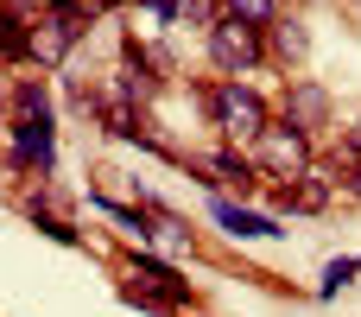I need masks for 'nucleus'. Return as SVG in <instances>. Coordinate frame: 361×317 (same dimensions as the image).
I'll return each mask as SVG.
<instances>
[{"mask_svg": "<svg viewBox=\"0 0 361 317\" xmlns=\"http://www.w3.org/2000/svg\"><path fill=\"white\" fill-rule=\"evenodd\" d=\"M209 216L235 235V241H267V235H279V222L273 216H260V210H241V203H228V197H209Z\"/></svg>", "mask_w": 361, "mask_h": 317, "instance_id": "obj_9", "label": "nucleus"}, {"mask_svg": "<svg viewBox=\"0 0 361 317\" xmlns=\"http://www.w3.org/2000/svg\"><path fill=\"white\" fill-rule=\"evenodd\" d=\"M254 165H260V178H286V184H298L317 159H311V133L305 127H292V121H273L260 140H254Z\"/></svg>", "mask_w": 361, "mask_h": 317, "instance_id": "obj_4", "label": "nucleus"}, {"mask_svg": "<svg viewBox=\"0 0 361 317\" xmlns=\"http://www.w3.org/2000/svg\"><path fill=\"white\" fill-rule=\"evenodd\" d=\"M89 25H95V6L89 0H38V13H32V64L38 70H57Z\"/></svg>", "mask_w": 361, "mask_h": 317, "instance_id": "obj_1", "label": "nucleus"}, {"mask_svg": "<svg viewBox=\"0 0 361 317\" xmlns=\"http://www.w3.org/2000/svg\"><path fill=\"white\" fill-rule=\"evenodd\" d=\"M25 216H32V229H38V235H51V241H63V248H82V229H76V222H63L57 210H38V203H25Z\"/></svg>", "mask_w": 361, "mask_h": 317, "instance_id": "obj_14", "label": "nucleus"}, {"mask_svg": "<svg viewBox=\"0 0 361 317\" xmlns=\"http://www.w3.org/2000/svg\"><path fill=\"white\" fill-rule=\"evenodd\" d=\"M349 191H355V197H361V172H355V178H349Z\"/></svg>", "mask_w": 361, "mask_h": 317, "instance_id": "obj_19", "label": "nucleus"}, {"mask_svg": "<svg viewBox=\"0 0 361 317\" xmlns=\"http://www.w3.org/2000/svg\"><path fill=\"white\" fill-rule=\"evenodd\" d=\"M330 197H336V178L324 172V165H311L298 184H279L273 191V210H292V216H311V210H330Z\"/></svg>", "mask_w": 361, "mask_h": 317, "instance_id": "obj_8", "label": "nucleus"}, {"mask_svg": "<svg viewBox=\"0 0 361 317\" xmlns=\"http://www.w3.org/2000/svg\"><path fill=\"white\" fill-rule=\"evenodd\" d=\"M121 299L140 305V311L171 317V311H190V280H184L171 261H152V254L140 248V254H127V286H121Z\"/></svg>", "mask_w": 361, "mask_h": 317, "instance_id": "obj_2", "label": "nucleus"}, {"mask_svg": "<svg viewBox=\"0 0 361 317\" xmlns=\"http://www.w3.org/2000/svg\"><path fill=\"white\" fill-rule=\"evenodd\" d=\"M13 121H51V95H44L38 76H25V83L13 89Z\"/></svg>", "mask_w": 361, "mask_h": 317, "instance_id": "obj_13", "label": "nucleus"}, {"mask_svg": "<svg viewBox=\"0 0 361 317\" xmlns=\"http://www.w3.org/2000/svg\"><path fill=\"white\" fill-rule=\"evenodd\" d=\"M286 121L317 140V133L336 121V95H330L324 83H311V76H292V83H286Z\"/></svg>", "mask_w": 361, "mask_h": 317, "instance_id": "obj_6", "label": "nucleus"}, {"mask_svg": "<svg viewBox=\"0 0 361 317\" xmlns=\"http://www.w3.org/2000/svg\"><path fill=\"white\" fill-rule=\"evenodd\" d=\"M13 159H19V172L51 178V165H57V127L51 121H13Z\"/></svg>", "mask_w": 361, "mask_h": 317, "instance_id": "obj_7", "label": "nucleus"}, {"mask_svg": "<svg viewBox=\"0 0 361 317\" xmlns=\"http://www.w3.org/2000/svg\"><path fill=\"white\" fill-rule=\"evenodd\" d=\"M273 44H279V57L292 64V57L305 51V25H298V19H279V25H273Z\"/></svg>", "mask_w": 361, "mask_h": 317, "instance_id": "obj_16", "label": "nucleus"}, {"mask_svg": "<svg viewBox=\"0 0 361 317\" xmlns=\"http://www.w3.org/2000/svg\"><path fill=\"white\" fill-rule=\"evenodd\" d=\"M203 172H209V184H235L241 197L260 184V165H254V152H235V146L209 152V159H203Z\"/></svg>", "mask_w": 361, "mask_h": 317, "instance_id": "obj_10", "label": "nucleus"}, {"mask_svg": "<svg viewBox=\"0 0 361 317\" xmlns=\"http://www.w3.org/2000/svg\"><path fill=\"white\" fill-rule=\"evenodd\" d=\"M343 146H349V152H355V159H361V121H355V127H349V140H343Z\"/></svg>", "mask_w": 361, "mask_h": 317, "instance_id": "obj_17", "label": "nucleus"}, {"mask_svg": "<svg viewBox=\"0 0 361 317\" xmlns=\"http://www.w3.org/2000/svg\"><path fill=\"white\" fill-rule=\"evenodd\" d=\"M89 6H95V13H108V6H127V0H89Z\"/></svg>", "mask_w": 361, "mask_h": 317, "instance_id": "obj_18", "label": "nucleus"}, {"mask_svg": "<svg viewBox=\"0 0 361 317\" xmlns=\"http://www.w3.org/2000/svg\"><path fill=\"white\" fill-rule=\"evenodd\" d=\"M209 121H216L228 140H247V146H254V140H260V133H267L279 114H273V102H267L260 89H247V83L222 76V83L209 89Z\"/></svg>", "mask_w": 361, "mask_h": 317, "instance_id": "obj_3", "label": "nucleus"}, {"mask_svg": "<svg viewBox=\"0 0 361 317\" xmlns=\"http://www.w3.org/2000/svg\"><path fill=\"white\" fill-rule=\"evenodd\" d=\"M222 19H241V25H260V32H273L286 13H279V0H222Z\"/></svg>", "mask_w": 361, "mask_h": 317, "instance_id": "obj_12", "label": "nucleus"}, {"mask_svg": "<svg viewBox=\"0 0 361 317\" xmlns=\"http://www.w3.org/2000/svg\"><path fill=\"white\" fill-rule=\"evenodd\" d=\"M355 273H361V254H343V261H330V267H324V286H317V299H336V292H343Z\"/></svg>", "mask_w": 361, "mask_h": 317, "instance_id": "obj_15", "label": "nucleus"}, {"mask_svg": "<svg viewBox=\"0 0 361 317\" xmlns=\"http://www.w3.org/2000/svg\"><path fill=\"white\" fill-rule=\"evenodd\" d=\"M32 57V13L0 0V64H25Z\"/></svg>", "mask_w": 361, "mask_h": 317, "instance_id": "obj_11", "label": "nucleus"}, {"mask_svg": "<svg viewBox=\"0 0 361 317\" xmlns=\"http://www.w3.org/2000/svg\"><path fill=\"white\" fill-rule=\"evenodd\" d=\"M209 64L241 83V70H260L267 64V32L260 25H241V19H216L209 25Z\"/></svg>", "mask_w": 361, "mask_h": 317, "instance_id": "obj_5", "label": "nucleus"}]
</instances>
